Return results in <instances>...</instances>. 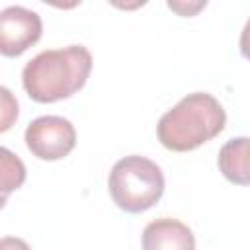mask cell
Returning a JSON list of instances; mask_svg holds the SVG:
<instances>
[{
  "label": "cell",
  "instance_id": "7a4b0ae2",
  "mask_svg": "<svg viewBox=\"0 0 250 250\" xmlns=\"http://www.w3.org/2000/svg\"><path fill=\"white\" fill-rule=\"evenodd\" d=\"M225 123L227 113L219 100L207 92H193L160 117L156 135L168 150L188 152L217 137Z\"/></svg>",
  "mask_w": 250,
  "mask_h": 250
},
{
  "label": "cell",
  "instance_id": "5b68a950",
  "mask_svg": "<svg viewBox=\"0 0 250 250\" xmlns=\"http://www.w3.org/2000/svg\"><path fill=\"white\" fill-rule=\"evenodd\" d=\"M41 16L25 6L0 10V55L20 57L41 37Z\"/></svg>",
  "mask_w": 250,
  "mask_h": 250
},
{
  "label": "cell",
  "instance_id": "52a82bcc",
  "mask_svg": "<svg viewBox=\"0 0 250 250\" xmlns=\"http://www.w3.org/2000/svg\"><path fill=\"white\" fill-rule=\"evenodd\" d=\"M219 168L227 180L238 186H246L250 180L248 172V137H238L225 143L219 150Z\"/></svg>",
  "mask_w": 250,
  "mask_h": 250
},
{
  "label": "cell",
  "instance_id": "ba28073f",
  "mask_svg": "<svg viewBox=\"0 0 250 250\" xmlns=\"http://www.w3.org/2000/svg\"><path fill=\"white\" fill-rule=\"evenodd\" d=\"M25 182V164L18 154L0 146V209L6 205L8 195L21 188Z\"/></svg>",
  "mask_w": 250,
  "mask_h": 250
},
{
  "label": "cell",
  "instance_id": "3957f363",
  "mask_svg": "<svg viewBox=\"0 0 250 250\" xmlns=\"http://www.w3.org/2000/svg\"><path fill=\"white\" fill-rule=\"evenodd\" d=\"M107 188L119 209L127 213H143L160 201L164 193V174L156 162L131 154L113 164Z\"/></svg>",
  "mask_w": 250,
  "mask_h": 250
},
{
  "label": "cell",
  "instance_id": "8992f818",
  "mask_svg": "<svg viewBox=\"0 0 250 250\" xmlns=\"http://www.w3.org/2000/svg\"><path fill=\"white\" fill-rule=\"evenodd\" d=\"M143 250H195V236L182 221L162 217L145 227Z\"/></svg>",
  "mask_w": 250,
  "mask_h": 250
},
{
  "label": "cell",
  "instance_id": "9c48e42d",
  "mask_svg": "<svg viewBox=\"0 0 250 250\" xmlns=\"http://www.w3.org/2000/svg\"><path fill=\"white\" fill-rule=\"evenodd\" d=\"M18 115H20V105L16 96L6 86H0V133L12 129Z\"/></svg>",
  "mask_w": 250,
  "mask_h": 250
},
{
  "label": "cell",
  "instance_id": "8fae6325",
  "mask_svg": "<svg viewBox=\"0 0 250 250\" xmlns=\"http://www.w3.org/2000/svg\"><path fill=\"white\" fill-rule=\"evenodd\" d=\"M205 4H207V2L203 0V2H195L193 6H189V4L186 6V4H182V2H172V0H170V2H168V8H172V10L180 12L182 16H193V14L197 12V10L205 8Z\"/></svg>",
  "mask_w": 250,
  "mask_h": 250
},
{
  "label": "cell",
  "instance_id": "277c9868",
  "mask_svg": "<svg viewBox=\"0 0 250 250\" xmlns=\"http://www.w3.org/2000/svg\"><path fill=\"white\" fill-rule=\"evenodd\" d=\"M25 145L41 160H61L76 145L74 125L61 115H41L25 129Z\"/></svg>",
  "mask_w": 250,
  "mask_h": 250
},
{
  "label": "cell",
  "instance_id": "6da1fadb",
  "mask_svg": "<svg viewBox=\"0 0 250 250\" xmlns=\"http://www.w3.org/2000/svg\"><path fill=\"white\" fill-rule=\"evenodd\" d=\"M92 70V55L84 45L47 49L35 55L21 72L27 96L39 104H53L78 92Z\"/></svg>",
  "mask_w": 250,
  "mask_h": 250
},
{
  "label": "cell",
  "instance_id": "30bf717a",
  "mask_svg": "<svg viewBox=\"0 0 250 250\" xmlns=\"http://www.w3.org/2000/svg\"><path fill=\"white\" fill-rule=\"evenodd\" d=\"M0 250H31L29 244L18 236H4L0 238Z\"/></svg>",
  "mask_w": 250,
  "mask_h": 250
}]
</instances>
